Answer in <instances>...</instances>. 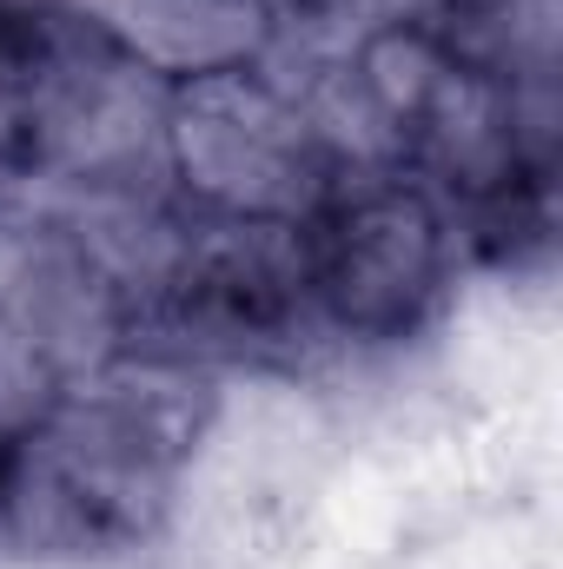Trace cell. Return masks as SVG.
<instances>
[{"label":"cell","mask_w":563,"mask_h":569,"mask_svg":"<svg viewBox=\"0 0 563 569\" xmlns=\"http://www.w3.org/2000/svg\"><path fill=\"white\" fill-rule=\"evenodd\" d=\"M213 425V371L140 345L40 385L0 425V537L27 557H120L166 523Z\"/></svg>","instance_id":"obj_1"},{"label":"cell","mask_w":563,"mask_h":569,"mask_svg":"<svg viewBox=\"0 0 563 569\" xmlns=\"http://www.w3.org/2000/svg\"><path fill=\"white\" fill-rule=\"evenodd\" d=\"M318 338L405 345L457 284L464 232L437 186L392 159H345L332 186L292 219Z\"/></svg>","instance_id":"obj_2"},{"label":"cell","mask_w":563,"mask_h":569,"mask_svg":"<svg viewBox=\"0 0 563 569\" xmlns=\"http://www.w3.org/2000/svg\"><path fill=\"white\" fill-rule=\"evenodd\" d=\"M318 338L298 232L279 219H159V246L140 259L127 291L120 345L219 371V365H279Z\"/></svg>","instance_id":"obj_3"},{"label":"cell","mask_w":563,"mask_h":569,"mask_svg":"<svg viewBox=\"0 0 563 569\" xmlns=\"http://www.w3.org/2000/svg\"><path fill=\"white\" fill-rule=\"evenodd\" d=\"M345 159L352 146L332 133V120L266 67L166 87L152 107V166L166 179V206L192 219L292 226Z\"/></svg>","instance_id":"obj_4"},{"label":"cell","mask_w":563,"mask_h":569,"mask_svg":"<svg viewBox=\"0 0 563 569\" xmlns=\"http://www.w3.org/2000/svg\"><path fill=\"white\" fill-rule=\"evenodd\" d=\"M146 87L107 47L87 0H0V172L33 179L73 159L93 120Z\"/></svg>","instance_id":"obj_5"},{"label":"cell","mask_w":563,"mask_h":569,"mask_svg":"<svg viewBox=\"0 0 563 569\" xmlns=\"http://www.w3.org/2000/svg\"><path fill=\"white\" fill-rule=\"evenodd\" d=\"M87 13L159 93L239 67H273L285 33V0H87Z\"/></svg>","instance_id":"obj_6"},{"label":"cell","mask_w":563,"mask_h":569,"mask_svg":"<svg viewBox=\"0 0 563 569\" xmlns=\"http://www.w3.org/2000/svg\"><path fill=\"white\" fill-rule=\"evenodd\" d=\"M7 186H13V179H7V172H0V199H7Z\"/></svg>","instance_id":"obj_7"}]
</instances>
